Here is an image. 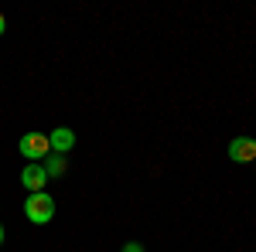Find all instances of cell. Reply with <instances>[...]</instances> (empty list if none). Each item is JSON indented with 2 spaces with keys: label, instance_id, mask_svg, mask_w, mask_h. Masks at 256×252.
Masks as SVG:
<instances>
[{
  "label": "cell",
  "instance_id": "cell-1",
  "mask_svg": "<svg viewBox=\"0 0 256 252\" xmlns=\"http://www.w3.org/2000/svg\"><path fill=\"white\" fill-rule=\"evenodd\" d=\"M24 215H28L34 225H48V222L55 218V198H52L48 191L28 194V201H24Z\"/></svg>",
  "mask_w": 256,
  "mask_h": 252
},
{
  "label": "cell",
  "instance_id": "cell-2",
  "mask_svg": "<svg viewBox=\"0 0 256 252\" xmlns=\"http://www.w3.org/2000/svg\"><path fill=\"white\" fill-rule=\"evenodd\" d=\"M52 150V143H48V136L44 133H28L20 136V154L28 157V160H44Z\"/></svg>",
  "mask_w": 256,
  "mask_h": 252
},
{
  "label": "cell",
  "instance_id": "cell-3",
  "mask_svg": "<svg viewBox=\"0 0 256 252\" xmlns=\"http://www.w3.org/2000/svg\"><path fill=\"white\" fill-rule=\"evenodd\" d=\"M229 157L236 160V164H256V140L250 136H239L229 143Z\"/></svg>",
  "mask_w": 256,
  "mask_h": 252
},
{
  "label": "cell",
  "instance_id": "cell-4",
  "mask_svg": "<svg viewBox=\"0 0 256 252\" xmlns=\"http://www.w3.org/2000/svg\"><path fill=\"white\" fill-rule=\"evenodd\" d=\"M44 181H48V174H44V167L41 164H28L24 171H20V184L28 188V191H44Z\"/></svg>",
  "mask_w": 256,
  "mask_h": 252
},
{
  "label": "cell",
  "instance_id": "cell-5",
  "mask_svg": "<svg viewBox=\"0 0 256 252\" xmlns=\"http://www.w3.org/2000/svg\"><path fill=\"white\" fill-rule=\"evenodd\" d=\"M48 143L55 147V154H65V150H72V147H76V133H72L68 126H58L55 133H48Z\"/></svg>",
  "mask_w": 256,
  "mask_h": 252
},
{
  "label": "cell",
  "instance_id": "cell-6",
  "mask_svg": "<svg viewBox=\"0 0 256 252\" xmlns=\"http://www.w3.org/2000/svg\"><path fill=\"white\" fill-rule=\"evenodd\" d=\"M44 174H48V177H62V174H65V157H62V154L44 157Z\"/></svg>",
  "mask_w": 256,
  "mask_h": 252
},
{
  "label": "cell",
  "instance_id": "cell-7",
  "mask_svg": "<svg viewBox=\"0 0 256 252\" xmlns=\"http://www.w3.org/2000/svg\"><path fill=\"white\" fill-rule=\"evenodd\" d=\"M123 252H144V246H140V242H126V246H123Z\"/></svg>",
  "mask_w": 256,
  "mask_h": 252
},
{
  "label": "cell",
  "instance_id": "cell-8",
  "mask_svg": "<svg viewBox=\"0 0 256 252\" xmlns=\"http://www.w3.org/2000/svg\"><path fill=\"white\" fill-rule=\"evenodd\" d=\"M4 31H7V20H4V14H0V34H4Z\"/></svg>",
  "mask_w": 256,
  "mask_h": 252
},
{
  "label": "cell",
  "instance_id": "cell-9",
  "mask_svg": "<svg viewBox=\"0 0 256 252\" xmlns=\"http://www.w3.org/2000/svg\"><path fill=\"white\" fill-rule=\"evenodd\" d=\"M0 246H4V225H0Z\"/></svg>",
  "mask_w": 256,
  "mask_h": 252
}]
</instances>
